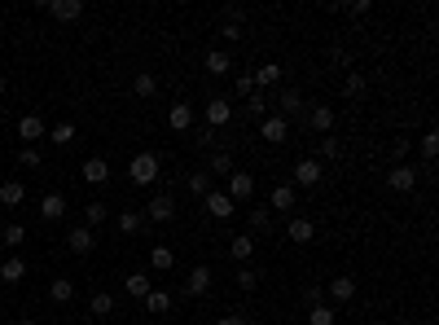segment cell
Here are the masks:
<instances>
[{
	"label": "cell",
	"instance_id": "8fae6325",
	"mask_svg": "<svg viewBox=\"0 0 439 325\" xmlns=\"http://www.w3.org/2000/svg\"><path fill=\"white\" fill-rule=\"evenodd\" d=\"M48 13L57 22H75V18H84V0H48Z\"/></svg>",
	"mask_w": 439,
	"mask_h": 325
},
{
	"label": "cell",
	"instance_id": "c3c4849f",
	"mask_svg": "<svg viewBox=\"0 0 439 325\" xmlns=\"http://www.w3.org/2000/svg\"><path fill=\"white\" fill-rule=\"evenodd\" d=\"M347 13H356V18H365V13H369V0H356V5H347Z\"/></svg>",
	"mask_w": 439,
	"mask_h": 325
},
{
	"label": "cell",
	"instance_id": "7402d4cb",
	"mask_svg": "<svg viewBox=\"0 0 439 325\" xmlns=\"http://www.w3.org/2000/svg\"><path fill=\"white\" fill-rule=\"evenodd\" d=\"M141 303H145V312H150V317L172 312V295H167V290H158V286H154V290H150V295H145Z\"/></svg>",
	"mask_w": 439,
	"mask_h": 325
},
{
	"label": "cell",
	"instance_id": "484cf974",
	"mask_svg": "<svg viewBox=\"0 0 439 325\" xmlns=\"http://www.w3.org/2000/svg\"><path fill=\"white\" fill-rule=\"evenodd\" d=\"M106 216H110V207H106L102 198H92V202L84 207V229H102V224H106Z\"/></svg>",
	"mask_w": 439,
	"mask_h": 325
},
{
	"label": "cell",
	"instance_id": "5bb4252c",
	"mask_svg": "<svg viewBox=\"0 0 439 325\" xmlns=\"http://www.w3.org/2000/svg\"><path fill=\"white\" fill-rule=\"evenodd\" d=\"M303 92L299 88H281V97H277V115L281 119H290V115H303Z\"/></svg>",
	"mask_w": 439,
	"mask_h": 325
},
{
	"label": "cell",
	"instance_id": "816d5d0a",
	"mask_svg": "<svg viewBox=\"0 0 439 325\" xmlns=\"http://www.w3.org/2000/svg\"><path fill=\"white\" fill-rule=\"evenodd\" d=\"M18 325H40V321H31V317H27V321H18Z\"/></svg>",
	"mask_w": 439,
	"mask_h": 325
},
{
	"label": "cell",
	"instance_id": "d6a6232c",
	"mask_svg": "<svg viewBox=\"0 0 439 325\" xmlns=\"http://www.w3.org/2000/svg\"><path fill=\"white\" fill-rule=\"evenodd\" d=\"M48 299H53V303H71L75 299V282H67V277L48 282Z\"/></svg>",
	"mask_w": 439,
	"mask_h": 325
},
{
	"label": "cell",
	"instance_id": "2e32d148",
	"mask_svg": "<svg viewBox=\"0 0 439 325\" xmlns=\"http://www.w3.org/2000/svg\"><path fill=\"white\" fill-rule=\"evenodd\" d=\"M207 290H211V268H207V264H198V268H193L189 277H185V295L198 299V295H207Z\"/></svg>",
	"mask_w": 439,
	"mask_h": 325
},
{
	"label": "cell",
	"instance_id": "7c38bea8",
	"mask_svg": "<svg viewBox=\"0 0 439 325\" xmlns=\"http://www.w3.org/2000/svg\"><path fill=\"white\" fill-rule=\"evenodd\" d=\"M18 137H22L27 145H36V141H44V137H48V127H44V119H40V115H22V119H18Z\"/></svg>",
	"mask_w": 439,
	"mask_h": 325
},
{
	"label": "cell",
	"instance_id": "4dcf8cb0",
	"mask_svg": "<svg viewBox=\"0 0 439 325\" xmlns=\"http://www.w3.org/2000/svg\"><path fill=\"white\" fill-rule=\"evenodd\" d=\"M22 277H27V259L9 255L5 264H0V282H22Z\"/></svg>",
	"mask_w": 439,
	"mask_h": 325
},
{
	"label": "cell",
	"instance_id": "44dd1931",
	"mask_svg": "<svg viewBox=\"0 0 439 325\" xmlns=\"http://www.w3.org/2000/svg\"><path fill=\"white\" fill-rule=\"evenodd\" d=\"M325 295H330L334 303H351V299H356V277H334Z\"/></svg>",
	"mask_w": 439,
	"mask_h": 325
},
{
	"label": "cell",
	"instance_id": "52a82bcc",
	"mask_svg": "<svg viewBox=\"0 0 439 325\" xmlns=\"http://www.w3.org/2000/svg\"><path fill=\"white\" fill-rule=\"evenodd\" d=\"M286 237L295 242V247H307V242L316 237V224L307 220V216H290V224H286Z\"/></svg>",
	"mask_w": 439,
	"mask_h": 325
},
{
	"label": "cell",
	"instance_id": "7a4b0ae2",
	"mask_svg": "<svg viewBox=\"0 0 439 325\" xmlns=\"http://www.w3.org/2000/svg\"><path fill=\"white\" fill-rule=\"evenodd\" d=\"M224 193H229V198H233V207H242V202H251L255 198V176L251 172H229V189H224Z\"/></svg>",
	"mask_w": 439,
	"mask_h": 325
},
{
	"label": "cell",
	"instance_id": "ab89813d",
	"mask_svg": "<svg viewBox=\"0 0 439 325\" xmlns=\"http://www.w3.org/2000/svg\"><path fill=\"white\" fill-rule=\"evenodd\" d=\"M316 154H321V158H343V141H338V137H321Z\"/></svg>",
	"mask_w": 439,
	"mask_h": 325
},
{
	"label": "cell",
	"instance_id": "f907efd6",
	"mask_svg": "<svg viewBox=\"0 0 439 325\" xmlns=\"http://www.w3.org/2000/svg\"><path fill=\"white\" fill-rule=\"evenodd\" d=\"M5 88H9V84H5V75H0V97H5Z\"/></svg>",
	"mask_w": 439,
	"mask_h": 325
},
{
	"label": "cell",
	"instance_id": "836d02e7",
	"mask_svg": "<svg viewBox=\"0 0 439 325\" xmlns=\"http://www.w3.org/2000/svg\"><path fill=\"white\" fill-rule=\"evenodd\" d=\"M132 92H137V97H154V92H158V79H154L150 71H137V75H132Z\"/></svg>",
	"mask_w": 439,
	"mask_h": 325
},
{
	"label": "cell",
	"instance_id": "ac0fdd59",
	"mask_svg": "<svg viewBox=\"0 0 439 325\" xmlns=\"http://www.w3.org/2000/svg\"><path fill=\"white\" fill-rule=\"evenodd\" d=\"M281 75H286V67L281 62H264L251 79H255V88H272V84H281Z\"/></svg>",
	"mask_w": 439,
	"mask_h": 325
},
{
	"label": "cell",
	"instance_id": "681fc988",
	"mask_svg": "<svg viewBox=\"0 0 439 325\" xmlns=\"http://www.w3.org/2000/svg\"><path fill=\"white\" fill-rule=\"evenodd\" d=\"M303 299H307V307H312V303H325V290H316V286H312V290H307Z\"/></svg>",
	"mask_w": 439,
	"mask_h": 325
},
{
	"label": "cell",
	"instance_id": "ffe728a7",
	"mask_svg": "<svg viewBox=\"0 0 439 325\" xmlns=\"http://www.w3.org/2000/svg\"><path fill=\"white\" fill-rule=\"evenodd\" d=\"M202 67H207V75H229L233 71V57L224 53V48H211V53L202 57Z\"/></svg>",
	"mask_w": 439,
	"mask_h": 325
},
{
	"label": "cell",
	"instance_id": "1f68e13d",
	"mask_svg": "<svg viewBox=\"0 0 439 325\" xmlns=\"http://www.w3.org/2000/svg\"><path fill=\"white\" fill-rule=\"evenodd\" d=\"M172 264H176L172 247H150V268L154 272H172Z\"/></svg>",
	"mask_w": 439,
	"mask_h": 325
},
{
	"label": "cell",
	"instance_id": "277c9868",
	"mask_svg": "<svg viewBox=\"0 0 439 325\" xmlns=\"http://www.w3.org/2000/svg\"><path fill=\"white\" fill-rule=\"evenodd\" d=\"M259 137L272 141V145H286V137H290V119H281V115H264V119H259Z\"/></svg>",
	"mask_w": 439,
	"mask_h": 325
},
{
	"label": "cell",
	"instance_id": "9c48e42d",
	"mask_svg": "<svg viewBox=\"0 0 439 325\" xmlns=\"http://www.w3.org/2000/svg\"><path fill=\"white\" fill-rule=\"evenodd\" d=\"M202 202H207V211H211V220H229L233 211H237V207H233V198H229L224 189H211Z\"/></svg>",
	"mask_w": 439,
	"mask_h": 325
},
{
	"label": "cell",
	"instance_id": "f1b7e54d",
	"mask_svg": "<svg viewBox=\"0 0 439 325\" xmlns=\"http://www.w3.org/2000/svg\"><path fill=\"white\" fill-rule=\"evenodd\" d=\"M27 198V185L22 181H5V185H0V207H18Z\"/></svg>",
	"mask_w": 439,
	"mask_h": 325
},
{
	"label": "cell",
	"instance_id": "b9f144b4",
	"mask_svg": "<svg viewBox=\"0 0 439 325\" xmlns=\"http://www.w3.org/2000/svg\"><path fill=\"white\" fill-rule=\"evenodd\" d=\"M18 162H22V167H27V172H36V167H40V162H44V154L36 150V145H22V150H18Z\"/></svg>",
	"mask_w": 439,
	"mask_h": 325
},
{
	"label": "cell",
	"instance_id": "d590c367",
	"mask_svg": "<svg viewBox=\"0 0 439 325\" xmlns=\"http://www.w3.org/2000/svg\"><path fill=\"white\" fill-rule=\"evenodd\" d=\"M185 185H189V193H193V198H207V193H211V172H193Z\"/></svg>",
	"mask_w": 439,
	"mask_h": 325
},
{
	"label": "cell",
	"instance_id": "e0dca14e",
	"mask_svg": "<svg viewBox=\"0 0 439 325\" xmlns=\"http://www.w3.org/2000/svg\"><path fill=\"white\" fill-rule=\"evenodd\" d=\"M67 247H71L75 255H88V251L97 247V233H92V229H84V224H79V229H71V233H67Z\"/></svg>",
	"mask_w": 439,
	"mask_h": 325
},
{
	"label": "cell",
	"instance_id": "f35d334b",
	"mask_svg": "<svg viewBox=\"0 0 439 325\" xmlns=\"http://www.w3.org/2000/svg\"><path fill=\"white\" fill-rule=\"evenodd\" d=\"M0 242H5V247H22L27 229H22V224H5V229H0Z\"/></svg>",
	"mask_w": 439,
	"mask_h": 325
},
{
	"label": "cell",
	"instance_id": "bcb514c9",
	"mask_svg": "<svg viewBox=\"0 0 439 325\" xmlns=\"http://www.w3.org/2000/svg\"><path fill=\"white\" fill-rule=\"evenodd\" d=\"M233 92H237V97H251V92H259V88H255L251 75H237V88H233Z\"/></svg>",
	"mask_w": 439,
	"mask_h": 325
},
{
	"label": "cell",
	"instance_id": "9a60e30c",
	"mask_svg": "<svg viewBox=\"0 0 439 325\" xmlns=\"http://www.w3.org/2000/svg\"><path fill=\"white\" fill-rule=\"evenodd\" d=\"M334 106H312L307 110V123H312V132H321V137H330V127H334Z\"/></svg>",
	"mask_w": 439,
	"mask_h": 325
},
{
	"label": "cell",
	"instance_id": "f6af8a7d",
	"mask_svg": "<svg viewBox=\"0 0 439 325\" xmlns=\"http://www.w3.org/2000/svg\"><path fill=\"white\" fill-rule=\"evenodd\" d=\"M237 286H242V290H255V286H259V272H255V268H237Z\"/></svg>",
	"mask_w": 439,
	"mask_h": 325
},
{
	"label": "cell",
	"instance_id": "cb8c5ba5",
	"mask_svg": "<svg viewBox=\"0 0 439 325\" xmlns=\"http://www.w3.org/2000/svg\"><path fill=\"white\" fill-rule=\"evenodd\" d=\"M229 255H233V264H246V259L255 255V237H251V233H237V237L229 242Z\"/></svg>",
	"mask_w": 439,
	"mask_h": 325
},
{
	"label": "cell",
	"instance_id": "7dc6e473",
	"mask_svg": "<svg viewBox=\"0 0 439 325\" xmlns=\"http://www.w3.org/2000/svg\"><path fill=\"white\" fill-rule=\"evenodd\" d=\"M220 325H251V321L242 317V312H229V317H220Z\"/></svg>",
	"mask_w": 439,
	"mask_h": 325
},
{
	"label": "cell",
	"instance_id": "ee69618b",
	"mask_svg": "<svg viewBox=\"0 0 439 325\" xmlns=\"http://www.w3.org/2000/svg\"><path fill=\"white\" fill-rule=\"evenodd\" d=\"M211 172H216V176H229V172H233V158L224 154V150H220V154H211Z\"/></svg>",
	"mask_w": 439,
	"mask_h": 325
},
{
	"label": "cell",
	"instance_id": "60d3db41",
	"mask_svg": "<svg viewBox=\"0 0 439 325\" xmlns=\"http://www.w3.org/2000/svg\"><path fill=\"white\" fill-rule=\"evenodd\" d=\"M48 141H53V145H71V141H75V123H57V127H48Z\"/></svg>",
	"mask_w": 439,
	"mask_h": 325
},
{
	"label": "cell",
	"instance_id": "8992f818",
	"mask_svg": "<svg viewBox=\"0 0 439 325\" xmlns=\"http://www.w3.org/2000/svg\"><path fill=\"white\" fill-rule=\"evenodd\" d=\"M193 119H198V115H193L189 102H172V106H167V127H172V132H189Z\"/></svg>",
	"mask_w": 439,
	"mask_h": 325
},
{
	"label": "cell",
	"instance_id": "d4e9b609",
	"mask_svg": "<svg viewBox=\"0 0 439 325\" xmlns=\"http://www.w3.org/2000/svg\"><path fill=\"white\" fill-rule=\"evenodd\" d=\"M123 290H127V295H132V299H145V295H150V290H154V282H150V272H127Z\"/></svg>",
	"mask_w": 439,
	"mask_h": 325
},
{
	"label": "cell",
	"instance_id": "d6986e66",
	"mask_svg": "<svg viewBox=\"0 0 439 325\" xmlns=\"http://www.w3.org/2000/svg\"><path fill=\"white\" fill-rule=\"evenodd\" d=\"M40 216L44 220H62L67 216V193H44L40 198Z\"/></svg>",
	"mask_w": 439,
	"mask_h": 325
},
{
	"label": "cell",
	"instance_id": "3957f363",
	"mask_svg": "<svg viewBox=\"0 0 439 325\" xmlns=\"http://www.w3.org/2000/svg\"><path fill=\"white\" fill-rule=\"evenodd\" d=\"M202 115H207V127H224L233 119V102L229 97H211V102L202 106Z\"/></svg>",
	"mask_w": 439,
	"mask_h": 325
},
{
	"label": "cell",
	"instance_id": "8d00e7d4",
	"mask_svg": "<svg viewBox=\"0 0 439 325\" xmlns=\"http://www.w3.org/2000/svg\"><path fill=\"white\" fill-rule=\"evenodd\" d=\"M417 150H421V158H431V162H435V154H439V132H435V127H426V132H421Z\"/></svg>",
	"mask_w": 439,
	"mask_h": 325
},
{
	"label": "cell",
	"instance_id": "4fadbf2b",
	"mask_svg": "<svg viewBox=\"0 0 439 325\" xmlns=\"http://www.w3.org/2000/svg\"><path fill=\"white\" fill-rule=\"evenodd\" d=\"M316 181H321V158H299V162H295V185L312 189Z\"/></svg>",
	"mask_w": 439,
	"mask_h": 325
},
{
	"label": "cell",
	"instance_id": "7bdbcfd3",
	"mask_svg": "<svg viewBox=\"0 0 439 325\" xmlns=\"http://www.w3.org/2000/svg\"><path fill=\"white\" fill-rule=\"evenodd\" d=\"M246 110H251L255 119H264V115H268V102H264V92H251V97H246Z\"/></svg>",
	"mask_w": 439,
	"mask_h": 325
},
{
	"label": "cell",
	"instance_id": "603a6c76",
	"mask_svg": "<svg viewBox=\"0 0 439 325\" xmlns=\"http://www.w3.org/2000/svg\"><path fill=\"white\" fill-rule=\"evenodd\" d=\"M268 211H295V185H272Z\"/></svg>",
	"mask_w": 439,
	"mask_h": 325
},
{
	"label": "cell",
	"instance_id": "f546056e",
	"mask_svg": "<svg viewBox=\"0 0 439 325\" xmlns=\"http://www.w3.org/2000/svg\"><path fill=\"white\" fill-rule=\"evenodd\" d=\"M119 233H127V237H137L141 229H145V216H141V211H119Z\"/></svg>",
	"mask_w": 439,
	"mask_h": 325
},
{
	"label": "cell",
	"instance_id": "30bf717a",
	"mask_svg": "<svg viewBox=\"0 0 439 325\" xmlns=\"http://www.w3.org/2000/svg\"><path fill=\"white\" fill-rule=\"evenodd\" d=\"M79 181L84 185H106L110 181V162L106 158H88L84 167H79Z\"/></svg>",
	"mask_w": 439,
	"mask_h": 325
},
{
	"label": "cell",
	"instance_id": "ba28073f",
	"mask_svg": "<svg viewBox=\"0 0 439 325\" xmlns=\"http://www.w3.org/2000/svg\"><path fill=\"white\" fill-rule=\"evenodd\" d=\"M386 185H391L396 193H413V189H417V172L409 167V162H396L391 176H386Z\"/></svg>",
	"mask_w": 439,
	"mask_h": 325
},
{
	"label": "cell",
	"instance_id": "f5cc1de1",
	"mask_svg": "<svg viewBox=\"0 0 439 325\" xmlns=\"http://www.w3.org/2000/svg\"><path fill=\"white\" fill-rule=\"evenodd\" d=\"M88 325H102V321H88Z\"/></svg>",
	"mask_w": 439,
	"mask_h": 325
},
{
	"label": "cell",
	"instance_id": "74e56055",
	"mask_svg": "<svg viewBox=\"0 0 439 325\" xmlns=\"http://www.w3.org/2000/svg\"><path fill=\"white\" fill-rule=\"evenodd\" d=\"M365 88H369V79H365L361 71H347V79H343V92H347V97H365Z\"/></svg>",
	"mask_w": 439,
	"mask_h": 325
},
{
	"label": "cell",
	"instance_id": "e575fe53",
	"mask_svg": "<svg viewBox=\"0 0 439 325\" xmlns=\"http://www.w3.org/2000/svg\"><path fill=\"white\" fill-rule=\"evenodd\" d=\"M246 220H251V233H268V229H272L268 207H251V211H246Z\"/></svg>",
	"mask_w": 439,
	"mask_h": 325
},
{
	"label": "cell",
	"instance_id": "6da1fadb",
	"mask_svg": "<svg viewBox=\"0 0 439 325\" xmlns=\"http://www.w3.org/2000/svg\"><path fill=\"white\" fill-rule=\"evenodd\" d=\"M127 176H132V185H154L158 176H162L158 154H137V158H132V167H127Z\"/></svg>",
	"mask_w": 439,
	"mask_h": 325
},
{
	"label": "cell",
	"instance_id": "5b68a950",
	"mask_svg": "<svg viewBox=\"0 0 439 325\" xmlns=\"http://www.w3.org/2000/svg\"><path fill=\"white\" fill-rule=\"evenodd\" d=\"M172 216H176V198H172V193H154V198H150V207H145V220L167 224Z\"/></svg>",
	"mask_w": 439,
	"mask_h": 325
},
{
	"label": "cell",
	"instance_id": "4316f807",
	"mask_svg": "<svg viewBox=\"0 0 439 325\" xmlns=\"http://www.w3.org/2000/svg\"><path fill=\"white\" fill-rule=\"evenodd\" d=\"M307 325H338L334 303H312V307H307Z\"/></svg>",
	"mask_w": 439,
	"mask_h": 325
},
{
	"label": "cell",
	"instance_id": "83f0119b",
	"mask_svg": "<svg viewBox=\"0 0 439 325\" xmlns=\"http://www.w3.org/2000/svg\"><path fill=\"white\" fill-rule=\"evenodd\" d=\"M88 307H92V317L102 321V317H110V312H115V295H110V290H92Z\"/></svg>",
	"mask_w": 439,
	"mask_h": 325
}]
</instances>
